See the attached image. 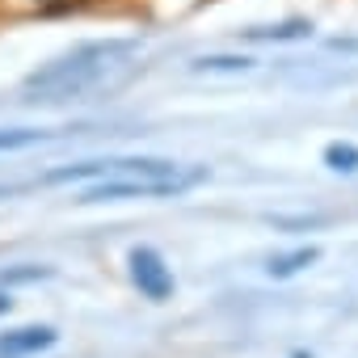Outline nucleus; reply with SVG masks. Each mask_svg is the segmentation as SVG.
<instances>
[{
    "mask_svg": "<svg viewBox=\"0 0 358 358\" xmlns=\"http://www.w3.org/2000/svg\"><path fill=\"white\" fill-rule=\"evenodd\" d=\"M207 177L203 164H177V160H156V156H114V160H80V164H59L34 177L30 186H76L80 203H114V199H164V194H186Z\"/></svg>",
    "mask_w": 358,
    "mask_h": 358,
    "instance_id": "nucleus-1",
    "label": "nucleus"
},
{
    "mask_svg": "<svg viewBox=\"0 0 358 358\" xmlns=\"http://www.w3.org/2000/svg\"><path fill=\"white\" fill-rule=\"evenodd\" d=\"M135 55H139V43H131V38L80 43L68 55L43 64L38 72H30L22 93H26V101H38V106L85 101L93 93H110V89H118L131 76Z\"/></svg>",
    "mask_w": 358,
    "mask_h": 358,
    "instance_id": "nucleus-2",
    "label": "nucleus"
},
{
    "mask_svg": "<svg viewBox=\"0 0 358 358\" xmlns=\"http://www.w3.org/2000/svg\"><path fill=\"white\" fill-rule=\"evenodd\" d=\"M131 282L139 287V295L143 299H152V303H164L169 295H173V270L164 266V257L156 253V249H131Z\"/></svg>",
    "mask_w": 358,
    "mask_h": 358,
    "instance_id": "nucleus-3",
    "label": "nucleus"
},
{
    "mask_svg": "<svg viewBox=\"0 0 358 358\" xmlns=\"http://www.w3.org/2000/svg\"><path fill=\"white\" fill-rule=\"evenodd\" d=\"M47 345H55V329H47V324H26V329H13V333H0V354L5 358L38 354Z\"/></svg>",
    "mask_w": 358,
    "mask_h": 358,
    "instance_id": "nucleus-4",
    "label": "nucleus"
},
{
    "mask_svg": "<svg viewBox=\"0 0 358 358\" xmlns=\"http://www.w3.org/2000/svg\"><path fill=\"white\" fill-rule=\"evenodd\" d=\"M308 34H312V22H282V26L241 30V38H249V43H291V38H308Z\"/></svg>",
    "mask_w": 358,
    "mask_h": 358,
    "instance_id": "nucleus-5",
    "label": "nucleus"
},
{
    "mask_svg": "<svg viewBox=\"0 0 358 358\" xmlns=\"http://www.w3.org/2000/svg\"><path fill=\"white\" fill-rule=\"evenodd\" d=\"M43 139H51V135L38 127H9V131H0V152H22V148H34Z\"/></svg>",
    "mask_w": 358,
    "mask_h": 358,
    "instance_id": "nucleus-6",
    "label": "nucleus"
},
{
    "mask_svg": "<svg viewBox=\"0 0 358 358\" xmlns=\"http://www.w3.org/2000/svg\"><path fill=\"white\" fill-rule=\"evenodd\" d=\"M316 262V249H295V253H287V257H274L266 270H270V278H291V274H299L303 266H312Z\"/></svg>",
    "mask_w": 358,
    "mask_h": 358,
    "instance_id": "nucleus-7",
    "label": "nucleus"
},
{
    "mask_svg": "<svg viewBox=\"0 0 358 358\" xmlns=\"http://www.w3.org/2000/svg\"><path fill=\"white\" fill-rule=\"evenodd\" d=\"M245 68H253V59H245V55H203V59H194V72H245Z\"/></svg>",
    "mask_w": 358,
    "mask_h": 358,
    "instance_id": "nucleus-8",
    "label": "nucleus"
},
{
    "mask_svg": "<svg viewBox=\"0 0 358 358\" xmlns=\"http://www.w3.org/2000/svg\"><path fill=\"white\" fill-rule=\"evenodd\" d=\"M324 160H329L333 169H341V173H354V169H358V148H350V143H329Z\"/></svg>",
    "mask_w": 358,
    "mask_h": 358,
    "instance_id": "nucleus-9",
    "label": "nucleus"
},
{
    "mask_svg": "<svg viewBox=\"0 0 358 358\" xmlns=\"http://www.w3.org/2000/svg\"><path fill=\"white\" fill-rule=\"evenodd\" d=\"M0 278H9V282H30V278H47V270H9V274H0Z\"/></svg>",
    "mask_w": 358,
    "mask_h": 358,
    "instance_id": "nucleus-10",
    "label": "nucleus"
},
{
    "mask_svg": "<svg viewBox=\"0 0 358 358\" xmlns=\"http://www.w3.org/2000/svg\"><path fill=\"white\" fill-rule=\"evenodd\" d=\"M9 308H13V299H9V295H0V312H9Z\"/></svg>",
    "mask_w": 358,
    "mask_h": 358,
    "instance_id": "nucleus-11",
    "label": "nucleus"
},
{
    "mask_svg": "<svg viewBox=\"0 0 358 358\" xmlns=\"http://www.w3.org/2000/svg\"><path fill=\"white\" fill-rule=\"evenodd\" d=\"M43 5H68V0H43Z\"/></svg>",
    "mask_w": 358,
    "mask_h": 358,
    "instance_id": "nucleus-12",
    "label": "nucleus"
}]
</instances>
